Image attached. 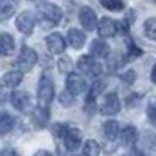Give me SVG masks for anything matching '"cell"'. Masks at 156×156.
Returning a JSON list of instances; mask_svg holds the SVG:
<instances>
[{"label": "cell", "mask_w": 156, "mask_h": 156, "mask_svg": "<svg viewBox=\"0 0 156 156\" xmlns=\"http://www.w3.org/2000/svg\"><path fill=\"white\" fill-rule=\"evenodd\" d=\"M36 12H37V20H39L42 28L55 27L62 19V9L59 6H56L55 3H50V2L37 3Z\"/></svg>", "instance_id": "obj_1"}, {"label": "cell", "mask_w": 156, "mask_h": 156, "mask_svg": "<svg viewBox=\"0 0 156 156\" xmlns=\"http://www.w3.org/2000/svg\"><path fill=\"white\" fill-rule=\"evenodd\" d=\"M53 97H55L53 81H51V78L48 75H42L37 84V108L48 109Z\"/></svg>", "instance_id": "obj_2"}, {"label": "cell", "mask_w": 156, "mask_h": 156, "mask_svg": "<svg viewBox=\"0 0 156 156\" xmlns=\"http://www.w3.org/2000/svg\"><path fill=\"white\" fill-rule=\"evenodd\" d=\"M78 70H80L83 75L89 76V78H97L100 76L101 73V66L100 62L90 55H86V56H81L78 59V64H76Z\"/></svg>", "instance_id": "obj_3"}, {"label": "cell", "mask_w": 156, "mask_h": 156, "mask_svg": "<svg viewBox=\"0 0 156 156\" xmlns=\"http://www.w3.org/2000/svg\"><path fill=\"white\" fill-rule=\"evenodd\" d=\"M36 62H37V53L34 50H31L30 47H23L17 61H16V67L20 72H28L34 67Z\"/></svg>", "instance_id": "obj_4"}, {"label": "cell", "mask_w": 156, "mask_h": 156, "mask_svg": "<svg viewBox=\"0 0 156 156\" xmlns=\"http://www.w3.org/2000/svg\"><path fill=\"white\" fill-rule=\"evenodd\" d=\"M62 140L64 145L69 151H75L81 147V140H83V134L78 128H66L62 133Z\"/></svg>", "instance_id": "obj_5"}, {"label": "cell", "mask_w": 156, "mask_h": 156, "mask_svg": "<svg viewBox=\"0 0 156 156\" xmlns=\"http://www.w3.org/2000/svg\"><path fill=\"white\" fill-rule=\"evenodd\" d=\"M11 105L14 106V109L23 112V114H28L31 112V101H30V95L23 90H14L11 94Z\"/></svg>", "instance_id": "obj_6"}, {"label": "cell", "mask_w": 156, "mask_h": 156, "mask_svg": "<svg viewBox=\"0 0 156 156\" xmlns=\"http://www.w3.org/2000/svg\"><path fill=\"white\" fill-rule=\"evenodd\" d=\"M66 86H67V90L73 95H80L83 92L87 90V84H86V80L78 75V73H69L67 78H66Z\"/></svg>", "instance_id": "obj_7"}, {"label": "cell", "mask_w": 156, "mask_h": 156, "mask_svg": "<svg viewBox=\"0 0 156 156\" xmlns=\"http://www.w3.org/2000/svg\"><path fill=\"white\" fill-rule=\"evenodd\" d=\"M119 111H120V100L117 97V94L115 92L108 94L100 105V112L105 115H114V114H119Z\"/></svg>", "instance_id": "obj_8"}, {"label": "cell", "mask_w": 156, "mask_h": 156, "mask_svg": "<svg viewBox=\"0 0 156 156\" xmlns=\"http://www.w3.org/2000/svg\"><path fill=\"white\" fill-rule=\"evenodd\" d=\"M16 27L23 34H31L34 30V16L30 11H23L16 19Z\"/></svg>", "instance_id": "obj_9"}, {"label": "cell", "mask_w": 156, "mask_h": 156, "mask_svg": "<svg viewBox=\"0 0 156 156\" xmlns=\"http://www.w3.org/2000/svg\"><path fill=\"white\" fill-rule=\"evenodd\" d=\"M78 19H80V23L83 25V28L87 30V31H92L97 27V14H95V11L89 6H83L80 9Z\"/></svg>", "instance_id": "obj_10"}, {"label": "cell", "mask_w": 156, "mask_h": 156, "mask_svg": "<svg viewBox=\"0 0 156 156\" xmlns=\"http://www.w3.org/2000/svg\"><path fill=\"white\" fill-rule=\"evenodd\" d=\"M97 31L100 37H112L117 33V22L111 17H103L100 19V22H97Z\"/></svg>", "instance_id": "obj_11"}, {"label": "cell", "mask_w": 156, "mask_h": 156, "mask_svg": "<svg viewBox=\"0 0 156 156\" xmlns=\"http://www.w3.org/2000/svg\"><path fill=\"white\" fill-rule=\"evenodd\" d=\"M66 39L62 37V34L59 33H51L47 37V48L51 51L53 55H61L66 50Z\"/></svg>", "instance_id": "obj_12"}, {"label": "cell", "mask_w": 156, "mask_h": 156, "mask_svg": "<svg viewBox=\"0 0 156 156\" xmlns=\"http://www.w3.org/2000/svg\"><path fill=\"white\" fill-rule=\"evenodd\" d=\"M117 136H119V140H120L122 145H134L137 142L139 133H137V129L134 126L128 125L123 129H119V134Z\"/></svg>", "instance_id": "obj_13"}, {"label": "cell", "mask_w": 156, "mask_h": 156, "mask_svg": "<svg viewBox=\"0 0 156 156\" xmlns=\"http://www.w3.org/2000/svg\"><path fill=\"white\" fill-rule=\"evenodd\" d=\"M66 42H69V45H70L72 48L78 50V48H81V47L86 44V34H84L81 30L70 28V30L67 31V41H66Z\"/></svg>", "instance_id": "obj_14"}, {"label": "cell", "mask_w": 156, "mask_h": 156, "mask_svg": "<svg viewBox=\"0 0 156 156\" xmlns=\"http://www.w3.org/2000/svg\"><path fill=\"white\" fill-rule=\"evenodd\" d=\"M14 37L9 33H2L0 34V56H9L14 53Z\"/></svg>", "instance_id": "obj_15"}, {"label": "cell", "mask_w": 156, "mask_h": 156, "mask_svg": "<svg viewBox=\"0 0 156 156\" xmlns=\"http://www.w3.org/2000/svg\"><path fill=\"white\" fill-rule=\"evenodd\" d=\"M17 9V0H0V22L9 19Z\"/></svg>", "instance_id": "obj_16"}, {"label": "cell", "mask_w": 156, "mask_h": 156, "mask_svg": "<svg viewBox=\"0 0 156 156\" xmlns=\"http://www.w3.org/2000/svg\"><path fill=\"white\" fill-rule=\"evenodd\" d=\"M109 53V45L103 41V39H95L90 44V56L94 58H105Z\"/></svg>", "instance_id": "obj_17"}, {"label": "cell", "mask_w": 156, "mask_h": 156, "mask_svg": "<svg viewBox=\"0 0 156 156\" xmlns=\"http://www.w3.org/2000/svg\"><path fill=\"white\" fill-rule=\"evenodd\" d=\"M22 78H23V72H20V70H11V72H6L3 75L2 83L6 87H16V86H19L22 83Z\"/></svg>", "instance_id": "obj_18"}, {"label": "cell", "mask_w": 156, "mask_h": 156, "mask_svg": "<svg viewBox=\"0 0 156 156\" xmlns=\"http://www.w3.org/2000/svg\"><path fill=\"white\" fill-rule=\"evenodd\" d=\"M119 122H115V120H108L103 123V134H105V137L108 140H114L117 139V134H119Z\"/></svg>", "instance_id": "obj_19"}, {"label": "cell", "mask_w": 156, "mask_h": 156, "mask_svg": "<svg viewBox=\"0 0 156 156\" xmlns=\"http://www.w3.org/2000/svg\"><path fill=\"white\" fill-rule=\"evenodd\" d=\"M16 125V119L12 117L9 112H3L0 115V134H6L9 133Z\"/></svg>", "instance_id": "obj_20"}, {"label": "cell", "mask_w": 156, "mask_h": 156, "mask_svg": "<svg viewBox=\"0 0 156 156\" xmlns=\"http://www.w3.org/2000/svg\"><path fill=\"white\" fill-rule=\"evenodd\" d=\"M81 156H100V145L94 139H89L83 145V153Z\"/></svg>", "instance_id": "obj_21"}, {"label": "cell", "mask_w": 156, "mask_h": 156, "mask_svg": "<svg viewBox=\"0 0 156 156\" xmlns=\"http://www.w3.org/2000/svg\"><path fill=\"white\" fill-rule=\"evenodd\" d=\"M144 33L145 36L150 39V41H154L156 39V19L154 17H150L145 20L144 23Z\"/></svg>", "instance_id": "obj_22"}, {"label": "cell", "mask_w": 156, "mask_h": 156, "mask_svg": "<svg viewBox=\"0 0 156 156\" xmlns=\"http://www.w3.org/2000/svg\"><path fill=\"white\" fill-rule=\"evenodd\" d=\"M103 89H105V83L103 81H95L92 86L89 87V94H87V101H94L101 92H103Z\"/></svg>", "instance_id": "obj_23"}, {"label": "cell", "mask_w": 156, "mask_h": 156, "mask_svg": "<svg viewBox=\"0 0 156 156\" xmlns=\"http://www.w3.org/2000/svg\"><path fill=\"white\" fill-rule=\"evenodd\" d=\"M103 8H106L109 11H120L123 9V2L122 0H98Z\"/></svg>", "instance_id": "obj_24"}, {"label": "cell", "mask_w": 156, "mask_h": 156, "mask_svg": "<svg viewBox=\"0 0 156 156\" xmlns=\"http://www.w3.org/2000/svg\"><path fill=\"white\" fill-rule=\"evenodd\" d=\"M59 101L62 106H73L75 105V95L70 94L69 90H66V92H62L59 95Z\"/></svg>", "instance_id": "obj_25"}, {"label": "cell", "mask_w": 156, "mask_h": 156, "mask_svg": "<svg viewBox=\"0 0 156 156\" xmlns=\"http://www.w3.org/2000/svg\"><path fill=\"white\" fill-rule=\"evenodd\" d=\"M148 112V119H150V123L151 125H154L156 123V115H154V105H153V101L150 103V105H148V109H147Z\"/></svg>", "instance_id": "obj_26"}, {"label": "cell", "mask_w": 156, "mask_h": 156, "mask_svg": "<svg viewBox=\"0 0 156 156\" xmlns=\"http://www.w3.org/2000/svg\"><path fill=\"white\" fill-rule=\"evenodd\" d=\"M122 78H123L126 83H133L134 78H136V73H134V70H128L125 75H122Z\"/></svg>", "instance_id": "obj_27"}, {"label": "cell", "mask_w": 156, "mask_h": 156, "mask_svg": "<svg viewBox=\"0 0 156 156\" xmlns=\"http://www.w3.org/2000/svg\"><path fill=\"white\" fill-rule=\"evenodd\" d=\"M0 156H17V153L14 150H3L0 153Z\"/></svg>", "instance_id": "obj_28"}, {"label": "cell", "mask_w": 156, "mask_h": 156, "mask_svg": "<svg viewBox=\"0 0 156 156\" xmlns=\"http://www.w3.org/2000/svg\"><path fill=\"white\" fill-rule=\"evenodd\" d=\"M33 156H53V154H51V153H48L47 150H37Z\"/></svg>", "instance_id": "obj_29"}, {"label": "cell", "mask_w": 156, "mask_h": 156, "mask_svg": "<svg viewBox=\"0 0 156 156\" xmlns=\"http://www.w3.org/2000/svg\"><path fill=\"white\" fill-rule=\"evenodd\" d=\"M140 156H145V154H140Z\"/></svg>", "instance_id": "obj_30"}]
</instances>
